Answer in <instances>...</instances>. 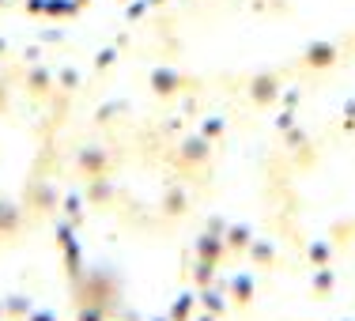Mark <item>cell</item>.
Masks as SVG:
<instances>
[{"mask_svg":"<svg viewBox=\"0 0 355 321\" xmlns=\"http://www.w3.org/2000/svg\"><path fill=\"white\" fill-rule=\"evenodd\" d=\"M117 4V0H0V12H19V15H42V19H61V15H80L95 8Z\"/></svg>","mask_w":355,"mask_h":321,"instance_id":"cell-1","label":"cell"}]
</instances>
